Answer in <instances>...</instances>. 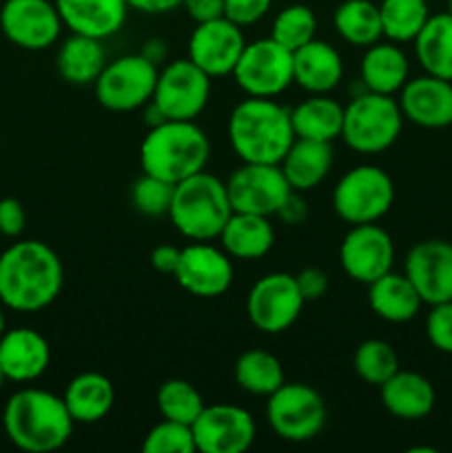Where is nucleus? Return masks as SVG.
<instances>
[{"label":"nucleus","instance_id":"1","mask_svg":"<svg viewBox=\"0 0 452 453\" xmlns=\"http://www.w3.org/2000/svg\"><path fill=\"white\" fill-rule=\"evenodd\" d=\"M62 283L60 257L44 242H13L0 255V303L7 310L40 312L58 299Z\"/></svg>","mask_w":452,"mask_h":453},{"label":"nucleus","instance_id":"2","mask_svg":"<svg viewBox=\"0 0 452 453\" xmlns=\"http://www.w3.org/2000/svg\"><path fill=\"white\" fill-rule=\"evenodd\" d=\"M0 423L9 442L27 453L60 449L69 442L75 427L62 396L40 388L13 392L4 403Z\"/></svg>","mask_w":452,"mask_h":453},{"label":"nucleus","instance_id":"3","mask_svg":"<svg viewBox=\"0 0 452 453\" xmlns=\"http://www.w3.org/2000/svg\"><path fill=\"white\" fill-rule=\"evenodd\" d=\"M239 162L279 164L295 142L291 109L275 97H248L233 106L226 124Z\"/></svg>","mask_w":452,"mask_h":453},{"label":"nucleus","instance_id":"4","mask_svg":"<svg viewBox=\"0 0 452 453\" xmlns=\"http://www.w3.org/2000/svg\"><path fill=\"white\" fill-rule=\"evenodd\" d=\"M211 142L195 119H167L151 127L140 144V166L146 175L180 184L195 173L207 171Z\"/></svg>","mask_w":452,"mask_h":453},{"label":"nucleus","instance_id":"5","mask_svg":"<svg viewBox=\"0 0 452 453\" xmlns=\"http://www.w3.org/2000/svg\"><path fill=\"white\" fill-rule=\"evenodd\" d=\"M233 215L226 181L208 171L186 177L173 190L168 219L191 242H213Z\"/></svg>","mask_w":452,"mask_h":453},{"label":"nucleus","instance_id":"6","mask_svg":"<svg viewBox=\"0 0 452 453\" xmlns=\"http://www.w3.org/2000/svg\"><path fill=\"white\" fill-rule=\"evenodd\" d=\"M403 113L394 96L363 91L344 106L341 140L359 155H379L399 140Z\"/></svg>","mask_w":452,"mask_h":453},{"label":"nucleus","instance_id":"7","mask_svg":"<svg viewBox=\"0 0 452 453\" xmlns=\"http://www.w3.org/2000/svg\"><path fill=\"white\" fill-rule=\"evenodd\" d=\"M394 203L393 177L375 164L350 168L332 188V208L348 226L375 224Z\"/></svg>","mask_w":452,"mask_h":453},{"label":"nucleus","instance_id":"8","mask_svg":"<svg viewBox=\"0 0 452 453\" xmlns=\"http://www.w3.org/2000/svg\"><path fill=\"white\" fill-rule=\"evenodd\" d=\"M266 423L286 442H308L326 425V403L306 383H284L266 401Z\"/></svg>","mask_w":452,"mask_h":453},{"label":"nucleus","instance_id":"9","mask_svg":"<svg viewBox=\"0 0 452 453\" xmlns=\"http://www.w3.org/2000/svg\"><path fill=\"white\" fill-rule=\"evenodd\" d=\"M160 69L142 53L109 60L93 82L97 104L113 113H131L153 100Z\"/></svg>","mask_w":452,"mask_h":453},{"label":"nucleus","instance_id":"10","mask_svg":"<svg viewBox=\"0 0 452 453\" xmlns=\"http://www.w3.org/2000/svg\"><path fill=\"white\" fill-rule=\"evenodd\" d=\"M233 80L248 97H279L292 82V51L269 38L246 42Z\"/></svg>","mask_w":452,"mask_h":453},{"label":"nucleus","instance_id":"11","mask_svg":"<svg viewBox=\"0 0 452 453\" xmlns=\"http://www.w3.org/2000/svg\"><path fill=\"white\" fill-rule=\"evenodd\" d=\"M304 303L295 274L269 273L248 290L246 314L261 334H282L295 326Z\"/></svg>","mask_w":452,"mask_h":453},{"label":"nucleus","instance_id":"12","mask_svg":"<svg viewBox=\"0 0 452 453\" xmlns=\"http://www.w3.org/2000/svg\"><path fill=\"white\" fill-rule=\"evenodd\" d=\"M211 80L189 58L167 62L160 66L153 102L167 119H195L211 100Z\"/></svg>","mask_w":452,"mask_h":453},{"label":"nucleus","instance_id":"13","mask_svg":"<svg viewBox=\"0 0 452 453\" xmlns=\"http://www.w3.org/2000/svg\"><path fill=\"white\" fill-rule=\"evenodd\" d=\"M226 193L233 212L275 217L292 188L279 164L242 162L226 180Z\"/></svg>","mask_w":452,"mask_h":453},{"label":"nucleus","instance_id":"14","mask_svg":"<svg viewBox=\"0 0 452 453\" xmlns=\"http://www.w3.org/2000/svg\"><path fill=\"white\" fill-rule=\"evenodd\" d=\"M4 38L25 51H44L60 38L62 25L53 0H4L0 7Z\"/></svg>","mask_w":452,"mask_h":453},{"label":"nucleus","instance_id":"15","mask_svg":"<svg viewBox=\"0 0 452 453\" xmlns=\"http://www.w3.org/2000/svg\"><path fill=\"white\" fill-rule=\"evenodd\" d=\"M199 453H244L255 442V418L251 411L229 403L207 405L191 425Z\"/></svg>","mask_w":452,"mask_h":453},{"label":"nucleus","instance_id":"16","mask_svg":"<svg viewBox=\"0 0 452 453\" xmlns=\"http://www.w3.org/2000/svg\"><path fill=\"white\" fill-rule=\"evenodd\" d=\"M341 270L353 281L372 283L394 265V242L379 224L350 226L339 246Z\"/></svg>","mask_w":452,"mask_h":453},{"label":"nucleus","instance_id":"17","mask_svg":"<svg viewBox=\"0 0 452 453\" xmlns=\"http://www.w3.org/2000/svg\"><path fill=\"white\" fill-rule=\"evenodd\" d=\"M182 290L198 299H217L233 286V261L211 242H191L182 248L175 274Z\"/></svg>","mask_w":452,"mask_h":453},{"label":"nucleus","instance_id":"18","mask_svg":"<svg viewBox=\"0 0 452 453\" xmlns=\"http://www.w3.org/2000/svg\"><path fill=\"white\" fill-rule=\"evenodd\" d=\"M244 47L246 38L242 27L222 16L195 25L189 38V60L211 78H224L233 73Z\"/></svg>","mask_w":452,"mask_h":453},{"label":"nucleus","instance_id":"19","mask_svg":"<svg viewBox=\"0 0 452 453\" xmlns=\"http://www.w3.org/2000/svg\"><path fill=\"white\" fill-rule=\"evenodd\" d=\"M403 274L425 305L452 301V243L425 239L408 250Z\"/></svg>","mask_w":452,"mask_h":453},{"label":"nucleus","instance_id":"20","mask_svg":"<svg viewBox=\"0 0 452 453\" xmlns=\"http://www.w3.org/2000/svg\"><path fill=\"white\" fill-rule=\"evenodd\" d=\"M403 119L421 128H446L452 124V82L424 73L408 78L399 91Z\"/></svg>","mask_w":452,"mask_h":453},{"label":"nucleus","instance_id":"21","mask_svg":"<svg viewBox=\"0 0 452 453\" xmlns=\"http://www.w3.org/2000/svg\"><path fill=\"white\" fill-rule=\"evenodd\" d=\"M51 363V348L40 332L31 327H13L0 339V370L4 380L34 383Z\"/></svg>","mask_w":452,"mask_h":453},{"label":"nucleus","instance_id":"22","mask_svg":"<svg viewBox=\"0 0 452 453\" xmlns=\"http://www.w3.org/2000/svg\"><path fill=\"white\" fill-rule=\"evenodd\" d=\"M69 34L106 40L118 34L129 16L127 0H53Z\"/></svg>","mask_w":452,"mask_h":453},{"label":"nucleus","instance_id":"23","mask_svg":"<svg viewBox=\"0 0 452 453\" xmlns=\"http://www.w3.org/2000/svg\"><path fill=\"white\" fill-rule=\"evenodd\" d=\"M344 80L341 53L326 40L313 38L292 51V82L308 93H331Z\"/></svg>","mask_w":452,"mask_h":453},{"label":"nucleus","instance_id":"24","mask_svg":"<svg viewBox=\"0 0 452 453\" xmlns=\"http://www.w3.org/2000/svg\"><path fill=\"white\" fill-rule=\"evenodd\" d=\"M381 405L399 420H421L433 414L437 392L419 372L397 370L379 388Z\"/></svg>","mask_w":452,"mask_h":453},{"label":"nucleus","instance_id":"25","mask_svg":"<svg viewBox=\"0 0 452 453\" xmlns=\"http://www.w3.org/2000/svg\"><path fill=\"white\" fill-rule=\"evenodd\" d=\"M410 78V62L403 49L390 40H379L363 51L359 62V82L363 91L394 96Z\"/></svg>","mask_w":452,"mask_h":453},{"label":"nucleus","instance_id":"26","mask_svg":"<svg viewBox=\"0 0 452 453\" xmlns=\"http://www.w3.org/2000/svg\"><path fill=\"white\" fill-rule=\"evenodd\" d=\"M62 401L75 425H96L113 410L115 388L100 372H82L66 383Z\"/></svg>","mask_w":452,"mask_h":453},{"label":"nucleus","instance_id":"27","mask_svg":"<svg viewBox=\"0 0 452 453\" xmlns=\"http://www.w3.org/2000/svg\"><path fill=\"white\" fill-rule=\"evenodd\" d=\"M332 162H335V153H332L331 142L295 137L288 153L279 162V168H282L284 177H286L292 190L308 193V190L317 188L326 180L332 168Z\"/></svg>","mask_w":452,"mask_h":453},{"label":"nucleus","instance_id":"28","mask_svg":"<svg viewBox=\"0 0 452 453\" xmlns=\"http://www.w3.org/2000/svg\"><path fill=\"white\" fill-rule=\"evenodd\" d=\"M217 239L230 259L255 261L269 255L273 248L275 226L270 224V217L233 212Z\"/></svg>","mask_w":452,"mask_h":453},{"label":"nucleus","instance_id":"29","mask_svg":"<svg viewBox=\"0 0 452 453\" xmlns=\"http://www.w3.org/2000/svg\"><path fill=\"white\" fill-rule=\"evenodd\" d=\"M368 305L381 321L408 323L419 314L424 301L406 274L390 270L368 283Z\"/></svg>","mask_w":452,"mask_h":453},{"label":"nucleus","instance_id":"30","mask_svg":"<svg viewBox=\"0 0 452 453\" xmlns=\"http://www.w3.org/2000/svg\"><path fill=\"white\" fill-rule=\"evenodd\" d=\"M105 40L89 38V35L71 34L62 40L56 53V69L65 82L74 87H87L97 80L106 60Z\"/></svg>","mask_w":452,"mask_h":453},{"label":"nucleus","instance_id":"31","mask_svg":"<svg viewBox=\"0 0 452 453\" xmlns=\"http://www.w3.org/2000/svg\"><path fill=\"white\" fill-rule=\"evenodd\" d=\"M291 122L295 137L332 144L337 137H341L344 106L328 93H310L295 109H291Z\"/></svg>","mask_w":452,"mask_h":453},{"label":"nucleus","instance_id":"32","mask_svg":"<svg viewBox=\"0 0 452 453\" xmlns=\"http://www.w3.org/2000/svg\"><path fill=\"white\" fill-rule=\"evenodd\" d=\"M417 62L424 73L452 82V16L448 12L428 18L424 29L412 40Z\"/></svg>","mask_w":452,"mask_h":453},{"label":"nucleus","instance_id":"33","mask_svg":"<svg viewBox=\"0 0 452 453\" xmlns=\"http://www.w3.org/2000/svg\"><path fill=\"white\" fill-rule=\"evenodd\" d=\"M233 376L238 388L242 392L251 394V396L269 398L275 389L286 383L282 361L275 354L260 348L246 349V352L239 354L238 361H235Z\"/></svg>","mask_w":452,"mask_h":453},{"label":"nucleus","instance_id":"34","mask_svg":"<svg viewBox=\"0 0 452 453\" xmlns=\"http://www.w3.org/2000/svg\"><path fill=\"white\" fill-rule=\"evenodd\" d=\"M332 22L339 38L353 47L366 49L384 38L379 4L370 0H344L335 9Z\"/></svg>","mask_w":452,"mask_h":453},{"label":"nucleus","instance_id":"35","mask_svg":"<svg viewBox=\"0 0 452 453\" xmlns=\"http://www.w3.org/2000/svg\"><path fill=\"white\" fill-rule=\"evenodd\" d=\"M381 29L390 42H412L430 18L428 0H381Z\"/></svg>","mask_w":452,"mask_h":453},{"label":"nucleus","instance_id":"36","mask_svg":"<svg viewBox=\"0 0 452 453\" xmlns=\"http://www.w3.org/2000/svg\"><path fill=\"white\" fill-rule=\"evenodd\" d=\"M155 405H158V411L162 414V418L193 425L195 418L207 407V403H204L202 394L198 392V388L193 383H189L184 379H168L158 388Z\"/></svg>","mask_w":452,"mask_h":453},{"label":"nucleus","instance_id":"37","mask_svg":"<svg viewBox=\"0 0 452 453\" xmlns=\"http://www.w3.org/2000/svg\"><path fill=\"white\" fill-rule=\"evenodd\" d=\"M355 374L372 388H381L399 370V357L388 341L366 339L355 349Z\"/></svg>","mask_w":452,"mask_h":453},{"label":"nucleus","instance_id":"38","mask_svg":"<svg viewBox=\"0 0 452 453\" xmlns=\"http://www.w3.org/2000/svg\"><path fill=\"white\" fill-rule=\"evenodd\" d=\"M315 35H317V16L308 4H288L273 18L270 25V38L277 40L288 51L304 47Z\"/></svg>","mask_w":452,"mask_h":453},{"label":"nucleus","instance_id":"39","mask_svg":"<svg viewBox=\"0 0 452 453\" xmlns=\"http://www.w3.org/2000/svg\"><path fill=\"white\" fill-rule=\"evenodd\" d=\"M173 190H175V184H171V181L142 173L140 180L133 181L131 186V203L136 206L137 212L146 217L168 215Z\"/></svg>","mask_w":452,"mask_h":453},{"label":"nucleus","instance_id":"40","mask_svg":"<svg viewBox=\"0 0 452 453\" xmlns=\"http://www.w3.org/2000/svg\"><path fill=\"white\" fill-rule=\"evenodd\" d=\"M144 453H195V438L191 425L162 418L153 425L142 442Z\"/></svg>","mask_w":452,"mask_h":453},{"label":"nucleus","instance_id":"41","mask_svg":"<svg viewBox=\"0 0 452 453\" xmlns=\"http://www.w3.org/2000/svg\"><path fill=\"white\" fill-rule=\"evenodd\" d=\"M425 336L441 354H452V301L430 305L425 317Z\"/></svg>","mask_w":452,"mask_h":453},{"label":"nucleus","instance_id":"42","mask_svg":"<svg viewBox=\"0 0 452 453\" xmlns=\"http://www.w3.org/2000/svg\"><path fill=\"white\" fill-rule=\"evenodd\" d=\"M273 0H224V18L238 27H251L270 12Z\"/></svg>","mask_w":452,"mask_h":453},{"label":"nucleus","instance_id":"43","mask_svg":"<svg viewBox=\"0 0 452 453\" xmlns=\"http://www.w3.org/2000/svg\"><path fill=\"white\" fill-rule=\"evenodd\" d=\"M295 279L306 303H308V301H319L326 295L328 288H331L328 273L326 270L317 268V265H308V268L300 270V273L295 274Z\"/></svg>","mask_w":452,"mask_h":453},{"label":"nucleus","instance_id":"44","mask_svg":"<svg viewBox=\"0 0 452 453\" xmlns=\"http://www.w3.org/2000/svg\"><path fill=\"white\" fill-rule=\"evenodd\" d=\"M27 226V212L18 199L4 197L0 199V234L9 239L20 237Z\"/></svg>","mask_w":452,"mask_h":453},{"label":"nucleus","instance_id":"45","mask_svg":"<svg viewBox=\"0 0 452 453\" xmlns=\"http://www.w3.org/2000/svg\"><path fill=\"white\" fill-rule=\"evenodd\" d=\"M182 7L195 25L224 16V0H184Z\"/></svg>","mask_w":452,"mask_h":453},{"label":"nucleus","instance_id":"46","mask_svg":"<svg viewBox=\"0 0 452 453\" xmlns=\"http://www.w3.org/2000/svg\"><path fill=\"white\" fill-rule=\"evenodd\" d=\"M275 217H279V221L286 226H300L304 224L306 217H308V203H306V199L301 197V193L292 190Z\"/></svg>","mask_w":452,"mask_h":453},{"label":"nucleus","instance_id":"47","mask_svg":"<svg viewBox=\"0 0 452 453\" xmlns=\"http://www.w3.org/2000/svg\"><path fill=\"white\" fill-rule=\"evenodd\" d=\"M182 248L173 246V243H160L151 250V265L162 274H175L177 264H180Z\"/></svg>","mask_w":452,"mask_h":453},{"label":"nucleus","instance_id":"48","mask_svg":"<svg viewBox=\"0 0 452 453\" xmlns=\"http://www.w3.org/2000/svg\"><path fill=\"white\" fill-rule=\"evenodd\" d=\"M127 3L129 7L140 13H146V16H162V13L182 7L184 0H127Z\"/></svg>","mask_w":452,"mask_h":453},{"label":"nucleus","instance_id":"49","mask_svg":"<svg viewBox=\"0 0 452 453\" xmlns=\"http://www.w3.org/2000/svg\"><path fill=\"white\" fill-rule=\"evenodd\" d=\"M142 56L155 65L160 69L162 65H167V58H168V44L164 42L162 38H149L144 44H142Z\"/></svg>","mask_w":452,"mask_h":453},{"label":"nucleus","instance_id":"50","mask_svg":"<svg viewBox=\"0 0 452 453\" xmlns=\"http://www.w3.org/2000/svg\"><path fill=\"white\" fill-rule=\"evenodd\" d=\"M142 109H144V122H146V127H149V128L158 127V124H162V122H167V118H164V113L160 111V106L155 104L153 100L146 102Z\"/></svg>","mask_w":452,"mask_h":453},{"label":"nucleus","instance_id":"51","mask_svg":"<svg viewBox=\"0 0 452 453\" xmlns=\"http://www.w3.org/2000/svg\"><path fill=\"white\" fill-rule=\"evenodd\" d=\"M4 305L0 303V339H3V334L7 332V317H4Z\"/></svg>","mask_w":452,"mask_h":453},{"label":"nucleus","instance_id":"52","mask_svg":"<svg viewBox=\"0 0 452 453\" xmlns=\"http://www.w3.org/2000/svg\"><path fill=\"white\" fill-rule=\"evenodd\" d=\"M3 385H4V374H3V370H0V389H3Z\"/></svg>","mask_w":452,"mask_h":453},{"label":"nucleus","instance_id":"53","mask_svg":"<svg viewBox=\"0 0 452 453\" xmlns=\"http://www.w3.org/2000/svg\"><path fill=\"white\" fill-rule=\"evenodd\" d=\"M448 13L452 16V0H448Z\"/></svg>","mask_w":452,"mask_h":453},{"label":"nucleus","instance_id":"54","mask_svg":"<svg viewBox=\"0 0 452 453\" xmlns=\"http://www.w3.org/2000/svg\"><path fill=\"white\" fill-rule=\"evenodd\" d=\"M4 436V434H3V423H0V438H3Z\"/></svg>","mask_w":452,"mask_h":453}]
</instances>
